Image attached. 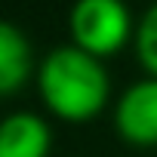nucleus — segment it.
Returning <instances> with one entry per match:
<instances>
[{"mask_svg": "<svg viewBox=\"0 0 157 157\" xmlns=\"http://www.w3.org/2000/svg\"><path fill=\"white\" fill-rule=\"evenodd\" d=\"M34 83L43 108L65 123L96 120L111 102V77L105 62L74 43L52 46L37 62Z\"/></svg>", "mask_w": 157, "mask_h": 157, "instance_id": "1", "label": "nucleus"}, {"mask_svg": "<svg viewBox=\"0 0 157 157\" xmlns=\"http://www.w3.org/2000/svg\"><path fill=\"white\" fill-rule=\"evenodd\" d=\"M71 43L96 59H114L136 37V22L123 0H74L68 13Z\"/></svg>", "mask_w": 157, "mask_h": 157, "instance_id": "2", "label": "nucleus"}, {"mask_svg": "<svg viewBox=\"0 0 157 157\" xmlns=\"http://www.w3.org/2000/svg\"><path fill=\"white\" fill-rule=\"evenodd\" d=\"M114 129L132 148H157V77H142L117 96Z\"/></svg>", "mask_w": 157, "mask_h": 157, "instance_id": "3", "label": "nucleus"}, {"mask_svg": "<svg viewBox=\"0 0 157 157\" xmlns=\"http://www.w3.org/2000/svg\"><path fill=\"white\" fill-rule=\"evenodd\" d=\"M52 126L34 111H13L0 120V157H49Z\"/></svg>", "mask_w": 157, "mask_h": 157, "instance_id": "4", "label": "nucleus"}, {"mask_svg": "<svg viewBox=\"0 0 157 157\" xmlns=\"http://www.w3.org/2000/svg\"><path fill=\"white\" fill-rule=\"evenodd\" d=\"M37 74L34 49L25 31L6 19H0V99L16 96Z\"/></svg>", "mask_w": 157, "mask_h": 157, "instance_id": "5", "label": "nucleus"}, {"mask_svg": "<svg viewBox=\"0 0 157 157\" xmlns=\"http://www.w3.org/2000/svg\"><path fill=\"white\" fill-rule=\"evenodd\" d=\"M136 59L148 77H157V3H151L139 22H136V37H132Z\"/></svg>", "mask_w": 157, "mask_h": 157, "instance_id": "6", "label": "nucleus"}]
</instances>
